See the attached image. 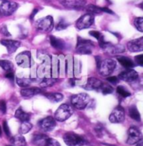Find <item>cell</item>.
<instances>
[{
	"instance_id": "obj_53",
	"label": "cell",
	"mask_w": 143,
	"mask_h": 146,
	"mask_svg": "<svg viewBox=\"0 0 143 146\" xmlns=\"http://www.w3.org/2000/svg\"><path fill=\"white\" fill-rule=\"evenodd\" d=\"M6 146H14V145H6Z\"/></svg>"
},
{
	"instance_id": "obj_20",
	"label": "cell",
	"mask_w": 143,
	"mask_h": 146,
	"mask_svg": "<svg viewBox=\"0 0 143 146\" xmlns=\"http://www.w3.org/2000/svg\"><path fill=\"white\" fill-rule=\"evenodd\" d=\"M103 82L100 81V79L96 78V77H89L86 82V84L84 86V88L86 90H100L101 88Z\"/></svg>"
},
{
	"instance_id": "obj_35",
	"label": "cell",
	"mask_w": 143,
	"mask_h": 146,
	"mask_svg": "<svg viewBox=\"0 0 143 146\" xmlns=\"http://www.w3.org/2000/svg\"><path fill=\"white\" fill-rule=\"evenodd\" d=\"M100 90L101 91V92H102L103 94H104V95L110 94V93H112L113 91H114L113 88H112L110 85L107 84V83H103L102 86H101V88H100Z\"/></svg>"
},
{
	"instance_id": "obj_16",
	"label": "cell",
	"mask_w": 143,
	"mask_h": 146,
	"mask_svg": "<svg viewBox=\"0 0 143 146\" xmlns=\"http://www.w3.org/2000/svg\"><path fill=\"white\" fill-rule=\"evenodd\" d=\"M138 78V73L136 72L133 69H126L124 72L120 73L119 75V79L127 82H131L136 81Z\"/></svg>"
},
{
	"instance_id": "obj_2",
	"label": "cell",
	"mask_w": 143,
	"mask_h": 146,
	"mask_svg": "<svg viewBox=\"0 0 143 146\" xmlns=\"http://www.w3.org/2000/svg\"><path fill=\"white\" fill-rule=\"evenodd\" d=\"M89 102H90V98L86 93L76 94L71 98L72 105L73 106V108L78 110H83L86 108L88 106Z\"/></svg>"
},
{
	"instance_id": "obj_14",
	"label": "cell",
	"mask_w": 143,
	"mask_h": 146,
	"mask_svg": "<svg viewBox=\"0 0 143 146\" xmlns=\"http://www.w3.org/2000/svg\"><path fill=\"white\" fill-rule=\"evenodd\" d=\"M56 119L53 117H46L39 122V127L44 132H51L56 127Z\"/></svg>"
},
{
	"instance_id": "obj_49",
	"label": "cell",
	"mask_w": 143,
	"mask_h": 146,
	"mask_svg": "<svg viewBox=\"0 0 143 146\" xmlns=\"http://www.w3.org/2000/svg\"><path fill=\"white\" fill-rule=\"evenodd\" d=\"M38 11H39V9H35L34 10H33V12L31 13V15L29 16V18H30V19H34V17L35 16V15L38 13Z\"/></svg>"
},
{
	"instance_id": "obj_4",
	"label": "cell",
	"mask_w": 143,
	"mask_h": 146,
	"mask_svg": "<svg viewBox=\"0 0 143 146\" xmlns=\"http://www.w3.org/2000/svg\"><path fill=\"white\" fill-rule=\"evenodd\" d=\"M63 140L67 146H84L86 144V139L83 136L74 133H66Z\"/></svg>"
},
{
	"instance_id": "obj_1",
	"label": "cell",
	"mask_w": 143,
	"mask_h": 146,
	"mask_svg": "<svg viewBox=\"0 0 143 146\" xmlns=\"http://www.w3.org/2000/svg\"><path fill=\"white\" fill-rule=\"evenodd\" d=\"M94 44L89 40L81 37H78V42L76 45V52L80 55H90L93 51Z\"/></svg>"
},
{
	"instance_id": "obj_39",
	"label": "cell",
	"mask_w": 143,
	"mask_h": 146,
	"mask_svg": "<svg viewBox=\"0 0 143 146\" xmlns=\"http://www.w3.org/2000/svg\"><path fill=\"white\" fill-rule=\"evenodd\" d=\"M81 65H80V61L78 59H74L73 60V69H74V72L79 73L81 71Z\"/></svg>"
},
{
	"instance_id": "obj_44",
	"label": "cell",
	"mask_w": 143,
	"mask_h": 146,
	"mask_svg": "<svg viewBox=\"0 0 143 146\" xmlns=\"http://www.w3.org/2000/svg\"><path fill=\"white\" fill-rule=\"evenodd\" d=\"M0 32H1L4 36H10V35H11L10 33L8 31V29H7V27H6L5 25L2 26V27L0 28Z\"/></svg>"
},
{
	"instance_id": "obj_12",
	"label": "cell",
	"mask_w": 143,
	"mask_h": 146,
	"mask_svg": "<svg viewBox=\"0 0 143 146\" xmlns=\"http://www.w3.org/2000/svg\"><path fill=\"white\" fill-rule=\"evenodd\" d=\"M110 121L113 123H122L125 119V110L121 106H118L113 110V112L110 113Z\"/></svg>"
},
{
	"instance_id": "obj_32",
	"label": "cell",
	"mask_w": 143,
	"mask_h": 146,
	"mask_svg": "<svg viewBox=\"0 0 143 146\" xmlns=\"http://www.w3.org/2000/svg\"><path fill=\"white\" fill-rule=\"evenodd\" d=\"M32 80L29 78H25V77H17L16 78V83L22 88H28L29 86L31 84Z\"/></svg>"
},
{
	"instance_id": "obj_7",
	"label": "cell",
	"mask_w": 143,
	"mask_h": 146,
	"mask_svg": "<svg viewBox=\"0 0 143 146\" xmlns=\"http://www.w3.org/2000/svg\"><path fill=\"white\" fill-rule=\"evenodd\" d=\"M18 3L13 1L4 0L0 5V14L3 16H10L18 9Z\"/></svg>"
},
{
	"instance_id": "obj_48",
	"label": "cell",
	"mask_w": 143,
	"mask_h": 146,
	"mask_svg": "<svg viewBox=\"0 0 143 146\" xmlns=\"http://www.w3.org/2000/svg\"><path fill=\"white\" fill-rule=\"evenodd\" d=\"M101 10H102V12H105V13H108V14H114V12L112 11V10H110L109 8H107V7H104V8H101Z\"/></svg>"
},
{
	"instance_id": "obj_30",
	"label": "cell",
	"mask_w": 143,
	"mask_h": 146,
	"mask_svg": "<svg viewBox=\"0 0 143 146\" xmlns=\"http://www.w3.org/2000/svg\"><path fill=\"white\" fill-rule=\"evenodd\" d=\"M65 71L69 76H73L74 69H73V59L72 57H68L65 60Z\"/></svg>"
},
{
	"instance_id": "obj_19",
	"label": "cell",
	"mask_w": 143,
	"mask_h": 146,
	"mask_svg": "<svg viewBox=\"0 0 143 146\" xmlns=\"http://www.w3.org/2000/svg\"><path fill=\"white\" fill-rule=\"evenodd\" d=\"M43 90L41 88H25L20 90V94L24 98H31L32 97L42 93Z\"/></svg>"
},
{
	"instance_id": "obj_13",
	"label": "cell",
	"mask_w": 143,
	"mask_h": 146,
	"mask_svg": "<svg viewBox=\"0 0 143 146\" xmlns=\"http://www.w3.org/2000/svg\"><path fill=\"white\" fill-rule=\"evenodd\" d=\"M61 4L67 9L80 10L86 5V0H59Z\"/></svg>"
},
{
	"instance_id": "obj_25",
	"label": "cell",
	"mask_w": 143,
	"mask_h": 146,
	"mask_svg": "<svg viewBox=\"0 0 143 146\" xmlns=\"http://www.w3.org/2000/svg\"><path fill=\"white\" fill-rule=\"evenodd\" d=\"M117 60L125 68H127V69L132 68V67H134L136 66V64L130 59L126 57V56H117Z\"/></svg>"
},
{
	"instance_id": "obj_21",
	"label": "cell",
	"mask_w": 143,
	"mask_h": 146,
	"mask_svg": "<svg viewBox=\"0 0 143 146\" xmlns=\"http://www.w3.org/2000/svg\"><path fill=\"white\" fill-rule=\"evenodd\" d=\"M48 137L45 134H35L32 138V143L36 146H46Z\"/></svg>"
},
{
	"instance_id": "obj_37",
	"label": "cell",
	"mask_w": 143,
	"mask_h": 146,
	"mask_svg": "<svg viewBox=\"0 0 143 146\" xmlns=\"http://www.w3.org/2000/svg\"><path fill=\"white\" fill-rule=\"evenodd\" d=\"M134 25L137 30H139L140 32H143V17L136 18L134 20Z\"/></svg>"
},
{
	"instance_id": "obj_15",
	"label": "cell",
	"mask_w": 143,
	"mask_h": 146,
	"mask_svg": "<svg viewBox=\"0 0 143 146\" xmlns=\"http://www.w3.org/2000/svg\"><path fill=\"white\" fill-rule=\"evenodd\" d=\"M101 48L104 49L106 53L110 54V55L120 54V53H123L126 50V48L123 45H120V44L114 45V44H111L109 42H105L101 46Z\"/></svg>"
},
{
	"instance_id": "obj_33",
	"label": "cell",
	"mask_w": 143,
	"mask_h": 146,
	"mask_svg": "<svg viewBox=\"0 0 143 146\" xmlns=\"http://www.w3.org/2000/svg\"><path fill=\"white\" fill-rule=\"evenodd\" d=\"M85 10L87 11V13L94 15H99L100 13H102L101 8L96 6V5H94V4H88V5H87L85 8Z\"/></svg>"
},
{
	"instance_id": "obj_26",
	"label": "cell",
	"mask_w": 143,
	"mask_h": 146,
	"mask_svg": "<svg viewBox=\"0 0 143 146\" xmlns=\"http://www.w3.org/2000/svg\"><path fill=\"white\" fill-rule=\"evenodd\" d=\"M10 142L14 145V146H26L27 143L24 136L20 135H16L14 137H12L10 139Z\"/></svg>"
},
{
	"instance_id": "obj_45",
	"label": "cell",
	"mask_w": 143,
	"mask_h": 146,
	"mask_svg": "<svg viewBox=\"0 0 143 146\" xmlns=\"http://www.w3.org/2000/svg\"><path fill=\"white\" fill-rule=\"evenodd\" d=\"M135 60L139 66H143V55H138L135 57Z\"/></svg>"
},
{
	"instance_id": "obj_29",
	"label": "cell",
	"mask_w": 143,
	"mask_h": 146,
	"mask_svg": "<svg viewBox=\"0 0 143 146\" xmlns=\"http://www.w3.org/2000/svg\"><path fill=\"white\" fill-rule=\"evenodd\" d=\"M57 82V78H54V77H45V78H43L41 82L40 83V86L43 88H50V87H52L54 84H56Z\"/></svg>"
},
{
	"instance_id": "obj_36",
	"label": "cell",
	"mask_w": 143,
	"mask_h": 146,
	"mask_svg": "<svg viewBox=\"0 0 143 146\" xmlns=\"http://www.w3.org/2000/svg\"><path fill=\"white\" fill-rule=\"evenodd\" d=\"M116 91H117L118 94L120 95V96L123 97V98H128V97H130V96L131 95V93L129 92L126 88H124L123 86H119V87L117 88V89H116Z\"/></svg>"
},
{
	"instance_id": "obj_23",
	"label": "cell",
	"mask_w": 143,
	"mask_h": 146,
	"mask_svg": "<svg viewBox=\"0 0 143 146\" xmlns=\"http://www.w3.org/2000/svg\"><path fill=\"white\" fill-rule=\"evenodd\" d=\"M51 77L57 78L60 73V68H59V59L57 57H53L51 60Z\"/></svg>"
},
{
	"instance_id": "obj_38",
	"label": "cell",
	"mask_w": 143,
	"mask_h": 146,
	"mask_svg": "<svg viewBox=\"0 0 143 146\" xmlns=\"http://www.w3.org/2000/svg\"><path fill=\"white\" fill-rule=\"evenodd\" d=\"M68 26H69V24L64 19H61L57 25L56 29L57 30H64V29H67Z\"/></svg>"
},
{
	"instance_id": "obj_17",
	"label": "cell",
	"mask_w": 143,
	"mask_h": 146,
	"mask_svg": "<svg viewBox=\"0 0 143 146\" xmlns=\"http://www.w3.org/2000/svg\"><path fill=\"white\" fill-rule=\"evenodd\" d=\"M127 49L130 52L143 51V37L129 41L127 43Z\"/></svg>"
},
{
	"instance_id": "obj_50",
	"label": "cell",
	"mask_w": 143,
	"mask_h": 146,
	"mask_svg": "<svg viewBox=\"0 0 143 146\" xmlns=\"http://www.w3.org/2000/svg\"><path fill=\"white\" fill-rule=\"evenodd\" d=\"M136 146H143V139H141V140L136 144Z\"/></svg>"
},
{
	"instance_id": "obj_28",
	"label": "cell",
	"mask_w": 143,
	"mask_h": 146,
	"mask_svg": "<svg viewBox=\"0 0 143 146\" xmlns=\"http://www.w3.org/2000/svg\"><path fill=\"white\" fill-rule=\"evenodd\" d=\"M129 115L132 119H134V120H136L137 122L141 121V115H140V113H139V111H138L136 105H132V106L130 107V108H129Z\"/></svg>"
},
{
	"instance_id": "obj_43",
	"label": "cell",
	"mask_w": 143,
	"mask_h": 146,
	"mask_svg": "<svg viewBox=\"0 0 143 146\" xmlns=\"http://www.w3.org/2000/svg\"><path fill=\"white\" fill-rule=\"evenodd\" d=\"M0 111L3 113H6L7 111V105L4 100H1L0 101Z\"/></svg>"
},
{
	"instance_id": "obj_18",
	"label": "cell",
	"mask_w": 143,
	"mask_h": 146,
	"mask_svg": "<svg viewBox=\"0 0 143 146\" xmlns=\"http://www.w3.org/2000/svg\"><path fill=\"white\" fill-rule=\"evenodd\" d=\"M0 43L7 48V50L9 54L15 52L18 50V48L21 45V43L19 41L13 40H1Z\"/></svg>"
},
{
	"instance_id": "obj_41",
	"label": "cell",
	"mask_w": 143,
	"mask_h": 146,
	"mask_svg": "<svg viewBox=\"0 0 143 146\" xmlns=\"http://www.w3.org/2000/svg\"><path fill=\"white\" fill-rule=\"evenodd\" d=\"M3 129L4 133H6V135L10 137L11 133H10V130H9V125H8L7 121H3Z\"/></svg>"
},
{
	"instance_id": "obj_42",
	"label": "cell",
	"mask_w": 143,
	"mask_h": 146,
	"mask_svg": "<svg viewBox=\"0 0 143 146\" xmlns=\"http://www.w3.org/2000/svg\"><path fill=\"white\" fill-rule=\"evenodd\" d=\"M46 146H61V145L56 139L49 138L48 140H47V143H46Z\"/></svg>"
},
{
	"instance_id": "obj_52",
	"label": "cell",
	"mask_w": 143,
	"mask_h": 146,
	"mask_svg": "<svg viewBox=\"0 0 143 146\" xmlns=\"http://www.w3.org/2000/svg\"><path fill=\"white\" fill-rule=\"evenodd\" d=\"M2 135V129H1V126H0V136Z\"/></svg>"
},
{
	"instance_id": "obj_27",
	"label": "cell",
	"mask_w": 143,
	"mask_h": 146,
	"mask_svg": "<svg viewBox=\"0 0 143 146\" xmlns=\"http://www.w3.org/2000/svg\"><path fill=\"white\" fill-rule=\"evenodd\" d=\"M45 96L52 102H58L61 101L64 98L63 94L59 93V92H49V93H45Z\"/></svg>"
},
{
	"instance_id": "obj_11",
	"label": "cell",
	"mask_w": 143,
	"mask_h": 146,
	"mask_svg": "<svg viewBox=\"0 0 143 146\" xmlns=\"http://www.w3.org/2000/svg\"><path fill=\"white\" fill-rule=\"evenodd\" d=\"M15 60L19 66L22 68H29L32 63L31 54L29 51H23L16 56Z\"/></svg>"
},
{
	"instance_id": "obj_34",
	"label": "cell",
	"mask_w": 143,
	"mask_h": 146,
	"mask_svg": "<svg viewBox=\"0 0 143 146\" xmlns=\"http://www.w3.org/2000/svg\"><path fill=\"white\" fill-rule=\"evenodd\" d=\"M32 129V124L29 122V121H25V122H22L20 126H19V133L20 134H25L29 132Z\"/></svg>"
},
{
	"instance_id": "obj_9",
	"label": "cell",
	"mask_w": 143,
	"mask_h": 146,
	"mask_svg": "<svg viewBox=\"0 0 143 146\" xmlns=\"http://www.w3.org/2000/svg\"><path fill=\"white\" fill-rule=\"evenodd\" d=\"M141 139H142V133L136 127L131 126L128 130V138L126 143L129 145H136Z\"/></svg>"
},
{
	"instance_id": "obj_22",
	"label": "cell",
	"mask_w": 143,
	"mask_h": 146,
	"mask_svg": "<svg viewBox=\"0 0 143 146\" xmlns=\"http://www.w3.org/2000/svg\"><path fill=\"white\" fill-rule=\"evenodd\" d=\"M50 42H51V46L57 50H63L66 46L65 42L62 40L57 38L55 36H52V35L50 36Z\"/></svg>"
},
{
	"instance_id": "obj_5",
	"label": "cell",
	"mask_w": 143,
	"mask_h": 146,
	"mask_svg": "<svg viewBox=\"0 0 143 146\" xmlns=\"http://www.w3.org/2000/svg\"><path fill=\"white\" fill-rule=\"evenodd\" d=\"M72 113H73V109L72 108L71 106L67 103H64V104H61L57 108V110L55 113L54 117L57 121L63 122L71 117Z\"/></svg>"
},
{
	"instance_id": "obj_10",
	"label": "cell",
	"mask_w": 143,
	"mask_h": 146,
	"mask_svg": "<svg viewBox=\"0 0 143 146\" xmlns=\"http://www.w3.org/2000/svg\"><path fill=\"white\" fill-rule=\"evenodd\" d=\"M41 65L38 67L37 69V75L40 77L45 78V77H49V75H51V58L48 56L47 57L41 60Z\"/></svg>"
},
{
	"instance_id": "obj_46",
	"label": "cell",
	"mask_w": 143,
	"mask_h": 146,
	"mask_svg": "<svg viewBox=\"0 0 143 146\" xmlns=\"http://www.w3.org/2000/svg\"><path fill=\"white\" fill-rule=\"evenodd\" d=\"M107 81L110 83L117 84V82H118V77H116V76H109V77H107Z\"/></svg>"
},
{
	"instance_id": "obj_51",
	"label": "cell",
	"mask_w": 143,
	"mask_h": 146,
	"mask_svg": "<svg viewBox=\"0 0 143 146\" xmlns=\"http://www.w3.org/2000/svg\"><path fill=\"white\" fill-rule=\"evenodd\" d=\"M139 7L142 9H143V2L142 3H140V5H139Z\"/></svg>"
},
{
	"instance_id": "obj_31",
	"label": "cell",
	"mask_w": 143,
	"mask_h": 146,
	"mask_svg": "<svg viewBox=\"0 0 143 146\" xmlns=\"http://www.w3.org/2000/svg\"><path fill=\"white\" fill-rule=\"evenodd\" d=\"M0 67L3 68L5 72H13L14 71V64L8 60H0Z\"/></svg>"
},
{
	"instance_id": "obj_47",
	"label": "cell",
	"mask_w": 143,
	"mask_h": 146,
	"mask_svg": "<svg viewBox=\"0 0 143 146\" xmlns=\"http://www.w3.org/2000/svg\"><path fill=\"white\" fill-rule=\"evenodd\" d=\"M5 77L9 79L10 81H14V75L13 72H8L5 74Z\"/></svg>"
},
{
	"instance_id": "obj_8",
	"label": "cell",
	"mask_w": 143,
	"mask_h": 146,
	"mask_svg": "<svg viewBox=\"0 0 143 146\" xmlns=\"http://www.w3.org/2000/svg\"><path fill=\"white\" fill-rule=\"evenodd\" d=\"M94 22V15L86 13L85 15H82L76 22V28L79 30L89 28Z\"/></svg>"
},
{
	"instance_id": "obj_24",
	"label": "cell",
	"mask_w": 143,
	"mask_h": 146,
	"mask_svg": "<svg viewBox=\"0 0 143 146\" xmlns=\"http://www.w3.org/2000/svg\"><path fill=\"white\" fill-rule=\"evenodd\" d=\"M14 116H15L16 118H18L19 120H20L21 122L29 121V119H30V113H28L25 112L21 108H18V109L15 111Z\"/></svg>"
},
{
	"instance_id": "obj_3",
	"label": "cell",
	"mask_w": 143,
	"mask_h": 146,
	"mask_svg": "<svg viewBox=\"0 0 143 146\" xmlns=\"http://www.w3.org/2000/svg\"><path fill=\"white\" fill-rule=\"evenodd\" d=\"M97 67L101 76H108L111 75L114 71L116 67V62L112 59H105L104 60H101Z\"/></svg>"
},
{
	"instance_id": "obj_6",
	"label": "cell",
	"mask_w": 143,
	"mask_h": 146,
	"mask_svg": "<svg viewBox=\"0 0 143 146\" xmlns=\"http://www.w3.org/2000/svg\"><path fill=\"white\" fill-rule=\"evenodd\" d=\"M54 28V21L51 16H46L36 22V29L39 32L48 33Z\"/></svg>"
},
{
	"instance_id": "obj_40",
	"label": "cell",
	"mask_w": 143,
	"mask_h": 146,
	"mask_svg": "<svg viewBox=\"0 0 143 146\" xmlns=\"http://www.w3.org/2000/svg\"><path fill=\"white\" fill-rule=\"evenodd\" d=\"M89 35H90L91 36L94 37L96 40H98V41H99L100 39L103 37V35H102V34H101L100 32H99V31H95V30H92V31H90V32H89Z\"/></svg>"
}]
</instances>
